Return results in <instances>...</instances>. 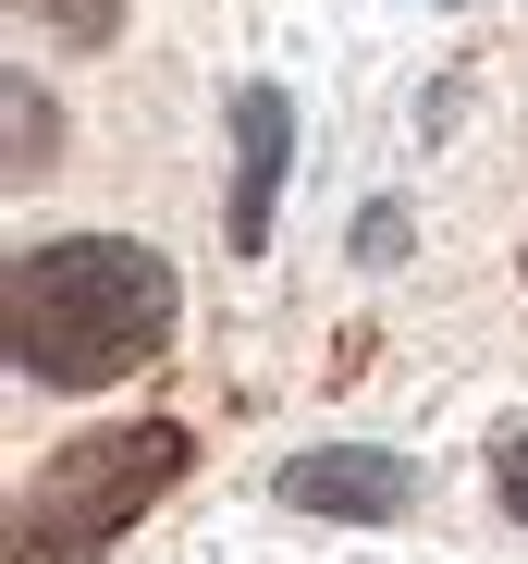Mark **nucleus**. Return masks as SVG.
Masks as SVG:
<instances>
[{"instance_id": "nucleus-1", "label": "nucleus", "mask_w": 528, "mask_h": 564, "mask_svg": "<svg viewBox=\"0 0 528 564\" xmlns=\"http://www.w3.org/2000/svg\"><path fill=\"white\" fill-rule=\"evenodd\" d=\"M0 344H13V368L50 381V393L136 381V368L172 344V270L148 246H123V234L25 246L13 282H0Z\"/></svg>"}, {"instance_id": "nucleus-2", "label": "nucleus", "mask_w": 528, "mask_h": 564, "mask_svg": "<svg viewBox=\"0 0 528 564\" xmlns=\"http://www.w3.org/2000/svg\"><path fill=\"white\" fill-rule=\"evenodd\" d=\"M197 466V442L172 417H123V430H86L62 442L37 479L13 491V528H0V564H99L172 479Z\"/></svg>"}, {"instance_id": "nucleus-3", "label": "nucleus", "mask_w": 528, "mask_h": 564, "mask_svg": "<svg viewBox=\"0 0 528 564\" xmlns=\"http://www.w3.org/2000/svg\"><path fill=\"white\" fill-rule=\"evenodd\" d=\"M295 516H406L418 503V466L406 454H369V442H320V454H295L283 479H271Z\"/></svg>"}, {"instance_id": "nucleus-4", "label": "nucleus", "mask_w": 528, "mask_h": 564, "mask_svg": "<svg viewBox=\"0 0 528 564\" xmlns=\"http://www.w3.org/2000/svg\"><path fill=\"white\" fill-rule=\"evenodd\" d=\"M283 160H295V111H283V86H246L234 99V246L258 258L271 246V209H283Z\"/></svg>"}, {"instance_id": "nucleus-5", "label": "nucleus", "mask_w": 528, "mask_h": 564, "mask_svg": "<svg viewBox=\"0 0 528 564\" xmlns=\"http://www.w3.org/2000/svg\"><path fill=\"white\" fill-rule=\"evenodd\" d=\"M25 13H50L74 50H111V37H123V0H25Z\"/></svg>"}, {"instance_id": "nucleus-6", "label": "nucleus", "mask_w": 528, "mask_h": 564, "mask_svg": "<svg viewBox=\"0 0 528 564\" xmlns=\"http://www.w3.org/2000/svg\"><path fill=\"white\" fill-rule=\"evenodd\" d=\"M37 160H50V111H37V86L13 74V184H25Z\"/></svg>"}, {"instance_id": "nucleus-7", "label": "nucleus", "mask_w": 528, "mask_h": 564, "mask_svg": "<svg viewBox=\"0 0 528 564\" xmlns=\"http://www.w3.org/2000/svg\"><path fill=\"white\" fill-rule=\"evenodd\" d=\"M492 479H504V516H528V430L492 442Z\"/></svg>"}]
</instances>
